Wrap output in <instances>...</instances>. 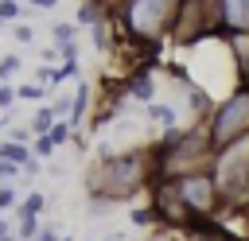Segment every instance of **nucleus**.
Returning a JSON list of instances; mask_svg holds the SVG:
<instances>
[{
	"label": "nucleus",
	"mask_w": 249,
	"mask_h": 241,
	"mask_svg": "<svg viewBox=\"0 0 249 241\" xmlns=\"http://www.w3.org/2000/svg\"><path fill=\"white\" fill-rule=\"evenodd\" d=\"M210 175L222 198V214H249V136L218 148Z\"/></svg>",
	"instance_id": "obj_1"
},
{
	"label": "nucleus",
	"mask_w": 249,
	"mask_h": 241,
	"mask_svg": "<svg viewBox=\"0 0 249 241\" xmlns=\"http://www.w3.org/2000/svg\"><path fill=\"white\" fill-rule=\"evenodd\" d=\"M183 0H124V23L136 39H160L179 27Z\"/></svg>",
	"instance_id": "obj_2"
},
{
	"label": "nucleus",
	"mask_w": 249,
	"mask_h": 241,
	"mask_svg": "<svg viewBox=\"0 0 249 241\" xmlns=\"http://www.w3.org/2000/svg\"><path fill=\"white\" fill-rule=\"evenodd\" d=\"M206 128H210V140L214 148H226L233 140H245L249 136V82L237 86L226 101H218L206 117Z\"/></svg>",
	"instance_id": "obj_3"
},
{
	"label": "nucleus",
	"mask_w": 249,
	"mask_h": 241,
	"mask_svg": "<svg viewBox=\"0 0 249 241\" xmlns=\"http://www.w3.org/2000/svg\"><path fill=\"white\" fill-rule=\"evenodd\" d=\"M163 183L195 222L222 214V198H218V187H214L210 171H191V175H175V179H163Z\"/></svg>",
	"instance_id": "obj_4"
},
{
	"label": "nucleus",
	"mask_w": 249,
	"mask_h": 241,
	"mask_svg": "<svg viewBox=\"0 0 249 241\" xmlns=\"http://www.w3.org/2000/svg\"><path fill=\"white\" fill-rule=\"evenodd\" d=\"M218 19L233 35H249V0H218Z\"/></svg>",
	"instance_id": "obj_5"
},
{
	"label": "nucleus",
	"mask_w": 249,
	"mask_h": 241,
	"mask_svg": "<svg viewBox=\"0 0 249 241\" xmlns=\"http://www.w3.org/2000/svg\"><path fill=\"white\" fill-rule=\"evenodd\" d=\"M47 206H51V198H47L43 190H27V194L19 198V206L12 210V218H43Z\"/></svg>",
	"instance_id": "obj_6"
},
{
	"label": "nucleus",
	"mask_w": 249,
	"mask_h": 241,
	"mask_svg": "<svg viewBox=\"0 0 249 241\" xmlns=\"http://www.w3.org/2000/svg\"><path fill=\"white\" fill-rule=\"evenodd\" d=\"M0 159H8V163H19V167H27L35 155H31V144H16V140H0Z\"/></svg>",
	"instance_id": "obj_7"
},
{
	"label": "nucleus",
	"mask_w": 249,
	"mask_h": 241,
	"mask_svg": "<svg viewBox=\"0 0 249 241\" xmlns=\"http://www.w3.org/2000/svg\"><path fill=\"white\" fill-rule=\"evenodd\" d=\"M128 93H132L136 101H148V105H152V97H156V82H152V74H148V70H144V74L136 70L132 82H128Z\"/></svg>",
	"instance_id": "obj_8"
},
{
	"label": "nucleus",
	"mask_w": 249,
	"mask_h": 241,
	"mask_svg": "<svg viewBox=\"0 0 249 241\" xmlns=\"http://www.w3.org/2000/svg\"><path fill=\"white\" fill-rule=\"evenodd\" d=\"M54 120H58V113H54L51 105H39V109L31 113V120H27V128H31L35 136H47V132L54 128Z\"/></svg>",
	"instance_id": "obj_9"
},
{
	"label": "nucleus",
	"mask_w": 249,
	"mask_h": 241,
	"mask_svg": "<svg viewBox=\"0 0 249 241\" xmlns=\"http://www.w3.org/2000/svg\"><path fill=\"white\" fill-rule=\"evenodd\" d=\"M128 222H132V229H152L160 218H156V206H152V202H144V206H132Z\"/></svg>",
	"instance_id": "obj_10"
},
{
	"label": "nucleus",
	"mask_w": 249,
	"mask_h": 241,
	"mask_svg": "<svg viewBox=\"0 0 249 241\" xmlns=\"http://www.w3.org/2000/svg\"><path fill=\"white\" fill-rule=\"evenodd\" d=\"M47 136H51V144H54V148L74 144V124H70V120H54V128H51Z\"/></svg>",
	"instance_id": "obj_11"
},
{
	"label": "nucleus",
	"mask_w": 249,
	"mask_h": 241,
	"mask_svg": "<svg viewBox=\"0 0 249 241\" xmlns=\"http://www.w3.org/2000/svg\"><path fill=\"white\" fill-rule=\"evenodd\" d=\"M19 198H23V194H19L16 183H0V210H4V214H12V210L19 206Z\"/></svg>",
	"instance_id": "obj_12"
},
{
	"label": "nucleus",
	"mask_w": 249,
	"mask_h": 241,
	"mask_svg": "<svg viewBox=\"0 0 249 241\" xmlns=\"http://www.w3.org/2000/svg\"><path fill=\"white\" fill-rule=\"evenodd\" d=\"M27 12H23V4L19 0H0V23H19Z\"/></svg>",
	"instance_id": "obj_13"
},
{
	"label": "nucleus",
	"mask_w": 249,
	"mask_h": 241,
	"mask_svg": "<svg viewBox=\"0 0 249 241\" xmlns=\"http://www.w3.org/2000/svg\"><path fill=\"white\" fill-rule=\"evenodd\" d=\"M51 39H54L58 47L74 43V39H78V23H54V27H51Z\"/></svg>",
	"instance_id": "obj_14"
},
{
	"label": "nucleus",
	"mask_w": 249,
	"mask_h": 241,
	"mask_svg": "<svg viewBox=\"0 0 249 241\" xmlns=\"http://www.w3.org/2000/svg\"><path fill=\"white\" fill-rule=\"evenodd\" d=\"M105 16H101V8L93 4V0H86L82 8H78V23H86V27H93V23H101Z\"/></svg>",
	"instance_id": "obj_15"
},
{
	"label": "nucleus",
	"mask_w": 249,
	"mask_h": 241,
	"mask_svg": "<svg viewBox=\"0 0 249 241\" xmlns=\"http://www.w3.org/2000/svg\"><path fill=\"white\" fill-rule=\"evenodd\" d=\"M51 89L47 86H39V82H27V86H16V97H23V101H43Z\"/></svg>",
	"instance_id": "obj_16"
},
{
	"label": "nucleus",
	"mask_w": 249,
	"mask_h": 241,
	"mask_svg": "<svg viewBox=\"0 0 249 241\" xmlns=\"http://www.w3.org/2000/svg\"><path fill=\"white\" fill-rule=\"evenodd\" d=\"M16 74H19V54H4V58H0V82L12 86Z\"/></svg>",
	"instance_id": "obj_17"
},
{
	"label": "nucleus",
	"mask_w": 249,
	"mask_h": 241,
	"mask_svg": "<svg viewBox=\"0 0 249 241\" xmlns=\"http://www.w3.org/2000/svg\"><path fill=\"white\" fill-rule=\"evenodd\" d=\"M31 155H35V159H51V155H54L51 136H35V140H31Z\"/></svg>",
	"instance_id": "obj_18"
},
{
	"label": "nucleus",
	"mask_w": 249,
	"mask_h": 241,
	"mask_svg": "<svg viewBox=\"0 0 249 241\" xmlns=\"http://www.w3.org/2000/svg\"><path fill=\"white\" fill-rule=\"evenodd\" d=\"M19 179H23V167H19V163L0 159V183H16V187H19Z\"/></svg>",
	"instance_id": "obj_19"
},
{
	"label": "nucleus",
	"mask_w": 249,
	"mask_h": 241,
	"mask_svg": "<svg viewBox=\"0 0 249 241\" xmlns=\"http://www.w3.org/2000/svg\"><path fill=\"white\" fill-rule=\"evenodd\" d=\"M12 105H16V86H8V82H0V109L8 113Z\"/></svg>",
	"instance_id": "obj_20"
},
{
	"label": "nucleus",
	"mask_w": 249,
	"mask_h": 241,
	"mask_svg": "<svg viewBox=\"0 0 249 241\" xmlns=\"http://www.w3.org/2000/svg\"><path fill=\"white\" fill-rule=\"evenodd\" d=\"M35 241H62V233H58V225H54V222H43V229L35 233Z\"/></svg>",
	"instance_id": "obj_21"
},
{
	"label": "nucleus",
	"mask_w": 249,
	"mask_h": 241,
	"mask_svg": "<svg viewBox=\"0 0 249 241\" xmlns=\"http://www.w3.org/2000/svg\"><path fill=\"white\" fill-rule=\"evenodd\" d=\"M35 39V27H27V23H16V43H31Z\"/></svg>",
	"instance_id": "obj_22"
},
{
	"label": "nucleus",
	"mask_w": 249,
	"mask_h": 241,
	"mask_svg": "<svg viewBox=\"0 0 249 241\" xmlns=\"http://www.w3.org/2000/svg\"><path fill=\"white\" fill-rule=\"evenodd\" d=\"M27 4H31V8H39V12H47V8H54L58 0H27Z\"/></svg>",
	"instance_id": "obj_23"
},
{
	"label": "nucleus",
	"mask_w": 249,
	"mask_h": 241,
	"mask_svg": "<svg viewBox=\"0 0 249 241\" xmlns=\"http://www.w3.org/2000/svg\"><path fill=\"white\" fill-rule=\"evenodd\" d=\"M4 124H8V120H4V117H0V128H4Z\"/></svg>",
	"instance_id": "obj_24"
},
{
	"label": "nucleus",
	"mask_w": 249,
	"mask_h": 241,
	"mask_svg": "<svg viewBox=\"0 0 249 241\" xmlns=\"http://www.w3.org/2000/svg\"><path fill=\"white\" fill-rule=\"evenodd\" d=\"M62 241H74V237H66V233H62Z\"/></svg>",
	"instance_id": "obj_25"
},
{
	"label": "nucleus",
	"mask_w": 249,
	"mask_h": 241,
	"mask_svg": "<svg viewBox=\"0 0 249 241\" xmlns=\"http://www.w3.org/2000/svg\"><path fill=\"white\" fill-rule=\"evenodd\" d=\"M4 218H8V214H4V210H0V222H4Z\"/></svg>",
	"instance_id": "obj_26"
}]
</instances>
